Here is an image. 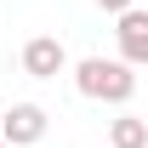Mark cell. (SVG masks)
<instances>
[{
  "mask_svg": "<svg viewBox=\"0 0 148 148\" xmlns=\"http://www.w3.org/2000/svg\"><path fill=\"white\" fill-rule=\"evenodd\" d=\"M114 40H120V57H125L131 69H148V12L125 6V12H120V29H114Z\"/></svg>",
  "mask_w": 148,
  "mask_h": 148,
  "instance_id": "277c9868",
  "label": "cell"
},
{
  "mask_svg": "<svg viewBox=\"0 0 148 148\" xmlns=\"http://www.w3.org/2000/svg\"><path fill=\"white\" fill-rule=\"evenodd\" d=\"M46 131H51V114L40 108V103H12V108L0 114V137L12 148H34Z\"/></svg>",
  "mask_w": 148,
  "mask_h": 148,
  "instance_id": "7a4b0ae2",
  "label": "cell"
},
{
  "mask_svg": "<svg viewBox=\"0 0 148 148\" xmlns=\"http://www.w3.org/2000/svg\"><path fill=\"white\" fill-rule=\"evenodd\" d=\"M108 148H148V120L143 114H120L108 125Z\"/></svg>",
  "mask_w": 148,
  "mask_h": 148,
  "instance_id": "5b68a950",
  "label": "cell"
},
{
  "mask_svg": "<svg viewBox=\"0 0 148 148\" xmlns=\"http://www.w3.org/2000/svg\"><path fill=\"white\" fill-rule=\"evenodd\" d=\"M0 148H12V143H6V137H0Z\"/></svg>",
  "mask_w": 148,
  "mask_h": 148,
  "instance_id": "52a82bcc",
  "label": "cell"
},
{
  "mask_svg": "<svg viewBox=\"0 0 148 148\" xmlns=\"http://www.w3.org/2000/svg\"><path fill=\"white\" fill-rule=\"evenodd\" d=\"M63 69H69V51H63L57 34H34L23 46V74H29V80H57Z\"/></svg>",
  "mask_w": 148,
  "mask_h": 148,
  "instance_id": "3957f363",
  "label": "cell"
},
{
  "mask_svg": "<svg viewBox=\"0 0 148 148\" xmlns=\"http://www.w3.org/2000/svg\"><path fill=\"white\" fill-rule=\"evenodd\" d=\"M74 91L91 103H131L137 91V69L125 57H80L74 63Z\"/></svg>",
  "mask_w": 148,
  "mask_h": 148,
  "instance_id": "6da1fadb",
  "label": "cell"
},
{
  "mask_svg": "<svg viewBox=\"0 0 148 148\" xmlns=\"http://www.w3.org/2000/svg\"><path fill=\"white\" fill-rule=\"evenodd\" d=\"M97 6H103V12H114V17H120V12H125V6H137V0H97Z\"/></svg>",
  "mask_w": 148,
  "mask_h": 148,
  "instance_id": "8992f818",
  "label": "cell"
}]
</instances>
